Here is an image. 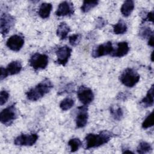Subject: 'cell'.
I'll return each mask as SVG.
<instances>
[{"instance_id":"obj_16","label":"cell","mask_w":154,"mask_h":154,"mask_svg":"<svg viewBox=\"0 0 154 154\" xmlns=\"http://www.w3.org/2000/svg\"><path fill=\"white\" fill-rule=\"evenodd\" d=\"M140 104L144 108H148L153 105V85H152L148 90L146 95L141 100Z\"/></svg>"},{"instance_id":"obj_13","label":"cell","mask_w":154,"mask_h":154,"mask_svg":"<svg viewBox=\"0 0 154 154\" xmlns=\"http://www.w3.org/2000/svg\"><path fill=\"white\" fill-rule=\"evenodd\" d=\"M74 7L73 3L69 1H63L61 2L55 11V14L57 16H71L74 13Z\"/></svg>"},{"instance_id":"obj_14","label":"cell","mask_w":154,"mask_h":154,"mask_svg":"<svg viewBox=\"0 0 154 154\" xmlns=\"http://www.w3.org/2000/svg\"><path fill=\"white\" fill-rule=\"evenodd\" d=\"M129 51L128 43L126 42H121L117 43V46L116 49H114L111 56L113 57H122L126 55Z\"/></svg>"},{"instance_id":"obj_1","label":"cell","mask_w":154,"mask_h":154,"mask_svg":"<svg viewBox=\"0 0 154 154\" xmlns=\"http://www.w3.org/2000/svg\"><path fill=\"white\" fill-rule=\"evenodd\" d=\"M114 134L108 131H102L99 134H88L85 138V149L98 147L107 143Z\"/></svg>"},{"instance_id":"obj_22","label":"cell","mask_w":154,"mask_h":154,"mask_svg":"<svg viewBox=\"0 0 154 154\" xmlns=\"http://www.w3.org/2000/svg\"><path fill=\"white\" fill-rule=\"evenodd\" d=\"M74 103V100L72 98L66 97L60 102V107L63 111H67L73 106Z\"/></svg>"},{"instance_id":"obj_8","label":"cell","mask_w":154,"mask_h":154,"mask_svg":"<svg viewBox=\"0 0 154 154\" xmlns=\"http://www.w3.org/2000/svg\"><path fill=\"white\" fill-rule=\"evenodd\" d=\"M114 51L112 44L111 42L100 44L94 48L91 52L93 58H99L106 55H111Z\"/></svg>"},{"instance_id":"obj_28","label":"cell","mask_w":154,"mask_h":154,"mask_svg":"<svg viewBox=\"0 0 154 154\" xmlns=\"http://www.w3.org/2000/svg\"><path fill=\"white\" fill-rule=\"evenodd\" d=\"M81 39V35L79 34H75L69 36V43H70L71 45L73 46H76L79 43Z\"/></svg>"},{"instance_id":"obj_30","label":"cell","mask_w":154,"mask_h":154,"mask_svg":"<svg viewBox=\"0 0 154 154\" xmlns=\"http://www.w3.org/2000/svg\"><path fill=\"white\" fill-rule=\"evenodd\" d=\"M146 21H149L153 22V11H150L149 13H147L146 17L143 18V22H145Z\"/></svg>"},{"instance_id":"obj_9","label":"cell","mask_w":154,"mask_h":154,"mask_svg":"<svg viewBox=\"0 0 154 154\" xmlns=\"http://www.w3.org/2000/svg\"><path fill=\"white\" fill-rule=\"evenodd\" d=\"M72 51V49L67 46H63L58 48L55 51L57 57L55 62L64 66L67 63L71 56Z\"/></svg>"},{"instance_id":"obj_11","label":"cell","mask_w":154,"mask_h":154,"mask_svg":"<svg viewBox=\"0 0 154 154\" xmlns=\"http://www.w3.org/2000/svg\"><path fill=\"white\" fill-rule=\"evenodd\" d=\"M24 38L19 34L11 35L7 41L6 45L11 50L17 52L21 49L24 45Z\"/></svg>"},{"instance_id":"obj_27","label":"cell","mask_w":154,"mask_h":154,"mask_svg":"<svg viewBox=\"0 0 154 154\" xmlns=\"http://www.w3.org/2000/svg\"><path fill=\"white\" fill-rule=\"evenodd\" d=\"M153 112H150L147 117L144 119L142 123V128L143 129H147L153 126Z\"/></svg>"},{"instance_id":"obj_15","label":"cell","mask_w":154,"mask_h":154,"mask_svg":"<svg viewBox=\"0 0 154 154\" xmlns=\"http://www.w3.org/2000/svg\"><path fill=\"white\" fill-rule=\"evenodd\" d=\"M22 69V66L20 61H13L8 64L6 68H5V70L8 76V75H14L19 73Z\"/></svg>"},{"instance_id":"obj_4","label":"cell","mask_w":154,"mask_h":154,"mask_svg":"<svg viewBox=\"0 0 154 154\" xmlns=\"http://www.w3.org/2000/svg\"><path fill=\"white\" fill-rule=\"evenodd\" d=\"M28 62L29 66L34 69L41 70L47 67L49 59L46 54L36 52L31 56Z\"/></svg>"},{"instance_id":"obj_32","label":"cell","mask_w":154,"mask_h":154,"mask_svg":"<svg viewBox=\"0 0 154 154\" xmlns=\"http://www.w3.org/2000/svg\"><path fill=\"white\" fill-rule=\"evenodd\" d=\"M148 45L152 47L153 46V35H152L149 38L148 41Z\"/></svg>"},{"instance_id":"obj_12","label":"cell","mask_w":154,"mask_h":154,"mask_svg":"<svg viewBox=\"0 0 154 154\" xmlns=\"http://www.w3.org/2000/svg\"><path fill=\"white\" fill-rule=\"evenodd\" d=\"M88 118V108L86 105L81 106L78 108V112L76 117V125L78 128H81L85 126Z\"/></svg>"},{"instance_id":"obj_7","label":"cell","mask_w":154,"mask_h":154,"mask_svg":"<svg viewBox=\"0 0 154 154\" xmlns=\"http://www.w3.org/2000/svg\"><path fill=\"white\" fill-rule=\"evenodd\" d=\"M77 96L79 101L84 105L90 103L94 97V93L91 89L84 85H81L78 88Z\"/></svg>"},{"instance_id":"obj_29","label":"cell","mask_w":154,"mask_h":154,"mask_svg":"<svg viewBox=\"0 0 154 154\" xmlns=\"http://www.w3.org/2000/svg\"><path fill=\"white\" fill-rule=\"evenodd\" d=\"M10 94L6 90H2L0 93V105L2 106L4 104H5L8 98H9Z\"/></svg>"},{"instance_id":"obj_18","label":"cell","mask_w":154,"mask_h":154,"mask_svg":"<svg viewBox=\"0 0 154 154\" xmlns=\"http://www.w3.org/2000/svg\"><path fill=\"white\" fill-rule=\"evenodd\" d=\"M52 9V5L51 3L43 2L42 3L38 9V15L42 19H46L49 17L50 13Z\"/></svg>"},{"instance_id":"obj_6","label":"cell","mask_w":154,"mask_h":154,"mask_svg":"<svg viewBox=\"0 0 154 154\" xmlns=\"http://www.w3.org/2000/svg\"><path fill=\"white\" fill-rule=\"evenodd\" d=\"M38 138L37 134H22L14 139V143L16 146H31L36 143Z\"/></svg>"},{"instance_id":"obj_26","label":"cell","mask_w":154,"mask_h":154,"mask_svg":"<svg viewBox=\"0 0 154 154\" xmlns=\"http://www.w3.org/2000/svg\"><path fill=\"white\" fill-rule=\"evenodd\" d=\"M153 35V31L149 27L144 26L143 28H141L140 30V35L143 38L149 39Z\"/></svg>"},{"instance_id":"obj_2","label":"cell","mask_w":154,"mask_h":154,"mask_svg":"<svg viewBox=\"0 0 154 154\" xmlns=\"http://www.w3.org/2000/svg\"><path fill=\"white\" fill-rule=\"evenodd\" d=\"M53 85L51 81L48 78H45L26 93V98L31 101H37L49 93Z\"/></svg>"},{"instance_id":"obj_20","label":"cell","mask_w":154,"mask_h":154,"mask_svg":"<svg viewBox=\"0 0 154 154\" xmlns=\"http://www.w3.org/2000/svg\"><path fill=\"white\" fill-rule=\"evenodd\" d=\"M112 27L113 32L116 34H125L128 30L127 25L123 20H120L117 23L114 25Z\"/></svg>"},{"instance_id":"obj_19","label":"cell","mask_w":154,"mask_h":154,"mask_svg":"<svg viewBox=\"0 0 154 154\" xmlns=\"http://www.w3.org/2000/svg\"><path fill=\"white\" fill-rule=\"evenodd\" d=\"M134 8V2L132 0L125 1L122 4L120 11L124 17H128Z\"/></svg>"},{"instance_id":"obj_33","label":"cell","mask_w":154,"mask_h":154,"mask_svg":"<svg viewBox=\"0 0 154 154\" xmlns=\"http://www.w3.org/2000/svg\"><path fill=\"white\" fill-rule=\"evenodd\" d=\"M123 152V153H133V152L132 151H131V150H125Z\"/></svg>"},{"instance_id":"obj_5","label":"cell","mask_w":154,"mask_h":154,"mask_svg":"<svg viewBox=\"0 0 154 154\" xmlns=\"http://www.w3.org/2000/svg\"><path fill=\"white\" fill-rule=\"evenodd\" d=\"M17 117V114L15 104L5 108L0 113L1 122L7 126L11 125Z\"/></svg>"},{"instance_id":"obj_25","label":"cell","mask_w":154,"mask_h":154,"mask_svg":"<svg viewBox=\"0 0 154 154\" xmlns=\"http://www.w3.org/2000/svg\"><path fill=\"white\" fill-rule=\"evenodd\" d=\"M152 150L151 145L146 142V141H141L140 143L137 147V152L140 154H144L149 152Z\"/></svg>"},{"instance_id":"obj_17","label":"cell","mask_w":154,"mask_h":154,"mask_svg":"<svg viewBox=\"0 0 154 154\" xmlns=\"http://www.w3.org/2000/svg\"><path fill=\"white\" fill-rule=\"evenodd\" d=\"M70 31V28L69 26L66 22H61L57 27V35L60 40H64Z\"/></svg>"},{"instance_id":"obj_31","label":"cell","mask_w":154,"mask_h":154,"mask_svg":"<svg viewBox=\"0 0 154 154\" xmlns=\"http://www.w3.org/2000/svg\"><path fill=\"white\" fill-rule=\"evenodd\" d=\"M6 77H7V73L5 72V68H4L3 67H1V76H0V78H1V80H3L4 78H5Z\"/></svg>"},{"instance_id":"obj_21","label":"cell","mask_w":154,"mask_h":154,"mask_svg":"<svg viewBox=\"0 0 154 154\" xmlns=\"http://www.w3.org/2000/svg\"><path fill=\"white\" fill-rule=\"evenodd\" d=\"M98 3V1H84L81 7V10L84 13H87L95 7Z\"/></svg>"},{"instance_id":"obj_10","label":"cell","mask_w":154,"mask_h":154,"mask_svg":"<svg viewBox=\"0 0 154 154\" xmlns=\"http://www.w3.org/2000/svg\"><path fill=\"white\" fill-rule=\"evenodd\" d=\"M14 23V18L8 13L2 14L0 19L1 33L5 35L10 31L11 28Z\"/></svg>"},{"instance_id":"obj_24","label":"cell","mask_w":154,"mask_h":154,"mask_svg":"<svg viewBox=\"0 0 154 154\" xmlns=\"http://www.w3.org/2000/svg\"><path fill=\"white\" fill-rule=\"evenodd\" d=\"M110 113L112 117L116 120H120L123 116V111L121 107L114 108L111 106L110 108Z\"/></svg>"},{"instance_id":"obj_23","label":"cell","mask_w":154,"mask_h":154,"mask_svg":"<svg viewBox=\"0 0 154 154\" xmlns=\"http://www.w3.org/2000/svg\"><path fill=\"white\" fill-rule=\"evenodd\" d=\"M82 143L81 141L78 138H73L70 139L68 142V145L70 147V151L75 152L77 151L79 147L82 146Z\"/></svg>"},{"instance_id":"obj_3","label":"cell","mask_w":154,"mask_h":154,"mask_svg":"<svg viewBox=\"0 0 154 154\" xmlns=\"http://www.w3.org/2000/svg\"><path fill=\"white\" fill-rule=\"evenodd\" d=\"M140 76L138 72L132 68H126L120 75V81L125 86L132 87L139 81Z\"/></svg>"}]
</instances>
